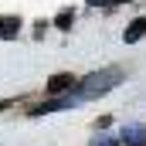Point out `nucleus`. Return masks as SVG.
<instances>
[{
    "label": "nucleus",
    "instance_id": "f257e3e1",
    "mask_svg": "<svg viewBox=\"0 0 146 146\" xmlns=\"http://www.w3.org/2000/svg\"><path fill=\"white\" fill-rule=\"evenodd\" d=\"M119 82H122V68H102V72H92L88 78H82V85L75 88L72 95L78 99V102L102 99V95H106V92H112Z\"/></svg>",
    "mask_w": 146,
    "mask_h": 146
},
{
    "label": "nucleus",
    "instance_id": "f03ea898",
    "mask_svg": "<svg viewBox=\"0 0 146 146\" xmlns=\"http://www.w3.org/2000/svg\"><path fill=\"white\" fill-rule=\"evenodd\" d=\"M143 37H146V17H136V21L126 27L122 41H126V44H136V41H143Z\"/></svg>",
    "mask_w": 146,
    "mask_h": 146
},
{
    "label": "nucleus",
    "instance_id": "7ed1b4c3",
    "mask_svg": "<svg viewBox=\"0 0 146 146\" xmlns=\"http://www.w3.org/2000/svg\"><path fill=\"white\" fill-rule=\"evenodd\" d=\"M122 143L126 146H146V129L143 126H126L122 129Z\"/></svg>",
    "mask_w": 146,
    "mask_h": 146
},
{
    "label": "nucleus",
    "instance_id": "20e7f679",
    "mask_svg": "<svg viewBox=\"0 0 146 146\" xmlns=\"http://www.w3.org/2000/svg\"><path fill=\"white\" fill-rule=\"evenodd\" d=\"M72 75H54V78H51V82H48V92H51V95H61V92H72Z\"/></svg>",
    "mask_w": 146,
    "mask_h": 146
},
{
    "label": "nucleus",
    "instance_id": "39448f33",
    "mask_svg": "<svg viewBox=\"0 0 146 146\" xmlns=\"http://www.w3.org/2000/svg\"><path fill=\"white\" fill-rule=\"evenodd\" d=\"M17 31H21L17 17H0V37H17Z\"/></svg>",
    "mask_w": 146,
    "mask_h": 146
},
{
    "label": "nucleus",
    "instance_id": "423d86ee",
    "mask_svg": "<svg viewBox=\"0 0 146 146\" xmlns=\"http://www.w3.org/2000/svg\"><path fill=\"white\" fill-rule=\"evenodd\" d=\"M72 21H75V14H72V10H61V14L54 17V24H58L61 31H68V27H72Z\"/></svg>",
    "mask_w": 146,
    "mask_h": 146
},
{
    "label": "nucleus",
    "instance_id": "0eeeda50",
    "mask_svg": "<svg viewBox=\"0 0 146 146\" xmlns=\"http://www.w3.org/2000/svg\"><path fill=\"white\" fill-rule=\"evenodd\" d=\"M88 146H115V139L106 136V133H99V136H92V143H88Z\"/></svg>",
    "mask_w": 146,
    "mask_h": 146
},
{
    "label": "nucleus",
    "instance_id": "6e6552de",
    "mask_svg": "<svg viewBox=\"0 0 146 146\" xmlns=\"http://www.w3.org/2000/svg\"><path fill=\"white\" fill-rule=\"evenodd\" d=\"M88 3H92V7H99V3H102V7H112V3H122V0H88Z\"/></svg>",
    "mask_w": 146,
    "mask_h": 146
}]
</instances>
